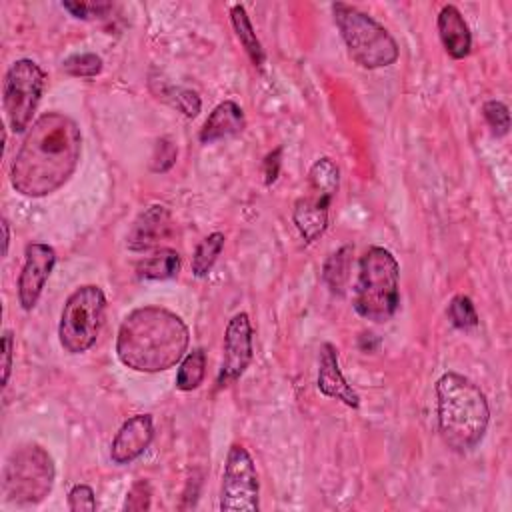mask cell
Segmentation results:
<instances>
[{
  "mask_svg": "<svg viewBox=\"0 0 512 512\" xmlns=\"http://www.w3.org/2000/svg\"><path fill=\"white\" fill-rule=\"evenodd\" d=\"M80 152L78 124L62 112H46L32 124L16 152L10 164V182L22 196H48L70 180Z\"/></svg>",
  "mask_w": 512,
  "mask_h": 512,
  "instance_id": "cell-1",
  "label": "cell"
},
{
  "mask_svg": "<svg viewBox=\"0 0 512 512\" xmlns=\"http://www.w3.org/2000/svg\"><path fill=\"white\" fill-rule=\"evenodd\" d=\"M190 342L184 320L162 306L134 308L116 336L118 360L136 372H162L176 366Z\"/></svg>",
  "mask_w": 512,
  "mask_h": 512,
  "instance_id": "cell-2",
  "label": "cell"
},
{
  "mask_svg": "<svg viewBox=\"0 0 512 512\" xmlns=\"http://www.w3.org/2000/svg\"><path fill=\"white\" fill-rule=\"evenodd\" d=\"M438 432L454 452L474 450L488 428L490 406L484 392L466 376L446 372L436 382Z\"/></svg>",
  "mask_w": 512,
  "mask_h": 512,
  "instance_id": "cell-3",
  "label": "cell"
},
{
  "mask_svg": "<svg viewBox=\"0 0 512 512\" xmlns=\"http://www.w3.org/2000/svg\"><path fill=\"white\" fill-rule=\"evenodd\" d=\"M400 304V266L384 246H370L358 262L354 310L372 322H388Z\"/></svg>",
  "mask_w": 512,
  "mask_h": 512,
  "instance_id": "cell-4",
  "label": "cell"
},
{
  "mask_svg": "<svg viewBox=\"0 0 512 512\" xmlns=\"http://www.w3.org/2000/svg\"><path fill=\"white\" fill-rule=\"evenodd\" d=\"M332 16L350 58L358 66L366 70H376L392 66L398 60L400 50L396 40L370 14L358 10L356 6L336 2L332 4Z\"/></svg>",
  "mask_w": 512,
  "mask_h": 512,
  "instance_id": "cell-5",
  "label": "cell"
},
{
  "mask_svg": "<svg viewBox=\"0 0 512 512\" xmlns=\"http://www.w3.org/2000/svg\"><path fill=\"white\" fill-rule=\"evenodd\" d=\"M54 460L38 444L16 448L2 470V492L16 504H36L44 500L54 484Z\"/></svg>",
  "mask_w": 512,
  "mask_h": 512,
  "instance_id": "cell-6",
  "label": "cell"
},
{
  "mask_svg": "<svg viewBox=\"0 0 512 512\" xmlns=\"http://www.w3.org/2000/svg\"><path fill=\"white\" fill-rule=\"evenodd\" d=\"M340 170L332 158H318L308 172L306 192L296 200L292 210L294 226L306 242L318 240L330 220V206L338 192Z\"/></svg>",
  "mask_w": 512,
  "mask_h": 512,
  "instance_id": "cell-7",
  "label": "cell"
},
{
  "mask_svg": "<svg viewBox=\"0 0 512 512\" xmlns=\"http://www.w3.org/2000/svg\"><path fill=\"white\" fill-rule=\"evenodd\" d=\"M106 296L100 286L84 284L68 298L60 314L58 340L70 354H82L94 346L104 324Z\"/></svg>",
  "mask_w": 512,
  "mask_h": 512,
  "instance_id": "cell-8",
  "label": "cell"
},
{
  "mask_svg": "<svg viewBox=\"0 0 512 512\" xmlns=\"http://www.w3.org/2000/svg\"><path fill=\"white\" fill-rule=\"evenodd\" d=\"M44 84L46 74L34 60L20 58L8 68L4 76L2 102L6 122L12 132H24L30 126L44 92Z\"/></svg>",
  "mask_w": 512,
  "mask_h": 512,
  "instance_id": "cell-9",
  "label": "cell"
},
{
  "mask_svg": "<svg viewBox=\"0 0 512 512\" xmlns=\"http://www.w3.org/2000/svg\"><path fill=\"white\" fill-rule=\"evenodd\" d=\"M260 482L254 460L242 444H232L226 454L220 510L222 512H256L260 508Z\"/></svg>",
  "mask_w": 512,
  "mask_h": 512,
  "instance_id": "cell-10",
  "label": "cell"
},
{
  "mask_svg": "<svg viewBox=\"0 0 512 512\" xmlns=\"http://www.w3.org/2000/svg\"><path fill=\"white\" fill-rule=\"evenodd\" d=\"M252 356V324L246 312H238L228 320L224 332V356L218 372V386L224 388L236 382L250 366Z\"/></svg>",
  "mask_w": 512,
  "mask_h": 512,
  "instance_id": "cell-11",
  "label": "cell"
},
{
  "mask_svg": "<svg viewBox=\"0 0 512 512\" xmlns=\"http://www.w3.org/2000/svg\"><path fill=\"white\" fill-rule=\"evenodd\" d=\"M56 264V250L44 242H32L24 250V266L18 276V302L30 312Z\"/></svg>",
  "mask_w": 512,
  "mask_h": 512,
  "instance_id": "cell-12",
  "label": "cell"
},
{
  "mask_svg": "<svg viewBox=\"0 0 512 512\" xmlns=\"http://www.w3.org/2000/svg\"><path fill=\"white\" fill-rule=\"evenodd\" d=\"M154 440V422L150 414L130 416L116 432L110 444V460L118 466L142 456Z\"/></svg>",
  "mask_w": 512,
  "mask_h": 512,
  "instance_id": "cell-13",
  "label": "cell"
},
{
  "mask_svg": "<svg viewBox=\"0 0 512 512\" xmlns=\"http://www.w3.org/2000/svg\"><path fill=\"white\" fill-rule=\"evenodd\" d=\"M172 232V214L162 204H152L144 212L138 214L134 220L128 236L126 246L134 252H144L158 246L166 240Z\"/></svg>",
  "mask_w": 512,
  "mask_h": 512,
  "instance_id": "cell-14",
  "label": "cell"
},
{
  "mask_svg": "<svg viewBox=\"0 0 512 512\" xmlns=\"http://www.w3.org/2000/svg\"><path fill=\"white\" fill-rule=\"evenodd\" d=\"M318 390L334 400L344 402L350 408H358L360 406V396L356 394V390L346 382L342 370H340V362H338V350L334 344L324 342L320 346V356H318Z\"/></svg>",
  "mask_w": 512,
  "mask_h": 512,
  "instance_id": "cell-15",
  "label": "cell"
},
{
  "mask_svg": "<svg viewBox=\"0 0 512 512\" xmlns=\"http://www.w3.org/2000/svg\"><path fill=\"white\" fill-rule=\"evenodd\" d=\"M436 26H438L440 42L450 58L462 60L470 54L472 34H470V28H468L462 12L456 6H452V4L442 6L438 12V18H436Z\"/></svg>",
  "mask_w": 512,
  "mask_h": 512,
  "instance_id": "cell-16",
  "label": "cell"
},
{
  "mask_svg": "<svg viewBox=\"0 0 512 512\" xmlns=\"http://www.w3.org/2000/svg\"><path fill=\"white\" fill-rule=\"evenodd\" d=\"M244 126H246V118L242 108L234 100H224L210 112L204 126L200 128L198 138L202 144H212L216 140L240 134Z\"/></svg>",
  "mask_w": 512,
  "mask_h": 512,
  "instance_id": "cell-17",
  "label": "cell"
},
{
  "mask_svg": "<svg viewBox=\"0 0 512 512\" xmlns=\"http://www.w3.org/2000/svg\"><path fill=\"white\" fill-rule=\"evenodd\" d=\"M230 20H232V28H234L242 48L250 56L252 64L262 68V64H264V50H262V44H260L254 28H252V22H250V18L246 14V8L242 4H234L230 8Z\"/></svg>",
  "mask_w": 512,
  "mask_h": 512,
  "instance_id": "cell-18",
  "label": "cell"
},
{
  "mask_svg": "<svg viewBox=\"0 0 512 512\" xmlns=\"http://www.w3.org/2000/svg\"><path fill=\"white\" fill-rule=\"evenodd\" d=\"M136 272L144 280H168L180 272V254L172 248H160L154 256L144 258Z\"/></svg>",
  "mask_w": 512,
  "mask_h": 512,
  "instance_id": "cell-19",
  "label": "cell"
},
{
  "mask_svg": "<svg viewBox=\"0 0 512 512\" xmlns=\"http://www.w3.org/2000/svg\"><path fill=\"white\" fill-rule=\"evenodd\" d=\"M352 246L344 244L342 248H338L334 254H330V258L324 264L322 270V280L328 284V288L334 294H342L348 282V272H350V258H352Z\"/></svg>",
  "mask_w": 512,
  "mask_h": 512,
  "instance_id": "cell-20",
  "label": "cell"
},
{
  "mask_svg": "<svg viewBox=\"0 0 512 512\" xmlns=\"http://www.w3.org/2000/svg\"><path fill=\"white\" fill-rule=\"evenodd\" d=\"M204 376H206V352L202 348H194L180 362V368L176 372V388L182 392H192L202 384Z\"/></svg>",
  "mask_w": 512,
  "mask_h": 512,
  "instance_id": "cell-21",
  "label": "cell"
},
{
  "mask_svg": "<svg viewBox=\"0 0 512 512\" xmlns=\"http://www.w3.org/2000/svg\"><path fill=\"white\" fill-rule=\"evenodd\" d=\"M224 234L222 232H212L208 234L194 250L192 254V274L196 278H204L210 274L212 266L216 264L222 248H224Z\"/></svg>",
  "mask_w": 512,
  "mask_h": 512,
  "instance_id": "cell-22",
  "label": "cell"
},
{
  "mask_svg": "<svg viewBox=\"0 0 512 512\" xmlns=\"http://www.w3.org/2000/svg\"><path fill=\"white\" fill-rule=\"evenodd\" d=\"M158 98L168 100L176 110H180L186 118H194L198 116L202 102L200 96L194 90L188 88H174V86H166L158 92Z\"/></svg>",
  "mask_w": 512,
  "mask_h": 512,
  "instance_id": "cell-23",
  "label": "cell"
},
{
  "mask_svg": "<svg viewBox=\"0 0 512 512\" xmlns=\"http://www.w3.org/2000/svg\"><path fill=\"white\" fill-rule=\"evenodd\" d=\"M62 70L74 78H94L102 72V58L94 52L72 54L62 62Z\"/></svg>",
  "mask_w": 512,
  "mask_h": 512,
  "instance_id": "cell-24",
  "label": "cell"
},
{
  "mask_svg": "<svg viewBox=\"0 0 512 512\" xmlns=\"http://www.w3.org/2000/svg\"><path fill=\"white\" fill-rule=\"evenodd\" d=\"M446 314H448L450 322L456 328H462V330L474 328L478 324V312L474 308V302L468 296H464V294H456L450 300Z\"/></svg>",
  "mask_w": 512,
  "mask_h": 512,
  "instance_id": "cell-25",
  "label": "cell"
},
{
  "mask_svg": "<svg viewBox=\"0 0 512 512\" xmlns=\"http://www.w3.org/2000/svg\"><path fill=\"white\" fill-rule=\"evenodd\" d=\"M482 114L484 120L488 122V126L492 128L494 136H506L510 130V112L508 106L500 100H488L482 106Z\"/></svg>",
  "mask_w": 512,
  "mask_h": 512,
  "instance_id": "cell-26",
  "label": "cell"
},
{
  "mask_svg": "<svg viewBox=\"0 0 512 512\" xmlns=\"http://www.w3.org/2000/svg\"><path fill=\"white\" fill-rule=\"evenodd\" d=\"M68 508L72 512H82V510H96V498H94V490L86 484H76L70 492H68Z\"/></svg>",
  "mask_w": 512,
  "mask_h": 512,
  "instance_id": "cell-27",
  "label": "cell"
},
{
  "mask_svg": "<svg viewBox=\"0 0 512 512\" xmlns=\"http://www.w3.org/2000/svg\"><path fill=\"white\" fill-rule=\"evenodd\" d=\"M62 8L68 10L74 18L88 20L92 16H104L112 4L108 2H62Z\"/></svg>",
  "mask_w": 512,
  "mask_h": 512,
  "instance_id": "cell-28",
  "label": "cell"
},
{
  "mask_svg": "<svg viewBox=\"0 0 512 512\" xmlns=\"http://www.w3.org/2000/svg\"><path fill=\"white\" fill-rule=\"evenodd\" d=\"M150 496H152V490H150V484L146 480H140L136 482L128 496H126V502H124V510H148L150 508Z\"/></svg>",
  "mask_w": 512,
  "mask_h": 512,
  "instance_id": "cell-29",
  "label": "cell"
},
{
  "mask_svg": "<svg viewBox=\"0 0 512 512\" xmlns=\"http://www.w3.org/2000/svg\"><path fill=\"white\" fill-rule=\"evenodd\" d=\"M158 158H162V160H160V164L156 166L154 172H166L168 168H172V164L176 162V148L170 140L162 138V140L156 142V154L152 156V162L158 160Z\"/></svg>",
  "mask_w": 512,
  "mask_h": 512,
  "instance_id": "cell-30",
  "label": "cell"
},
{
  "mask_svg": "<svg viewBox=\"0 0 512 512\" xmlns=\"http://www.w3.org/2000/svg\"><path fill=\"white\" fill-rule=\"evenodd\" d=\"M12 358H14V334L12 330H4L2 336V386L8 384L12 372Z\"/></svg>",
  "mask_w": 512,
  "mask_h": 512,
  "instance_id": "cell-31",
  "label": "cell"
},
{
  "mask_svg": "<svg viewBox=\"0 0 512 512\" xmlns=\"http://www.w3.org/2000/svg\"><path fill=\"white\" fill-rule=\"evenodd\" d=\"M280 156H282V148H276L264 158V180L268 186L274 184L280 174Z\"/></svg>",
  "mask_w": 512,
  "mask_h": 512,
  "instance_id": "cell-32",
  "label": "cell"
},
{
  "mask_svg": "<svg viewBox=\"0 0 512 512\" xmlns=\"http://www.w3.org/2000/svg\"><path fill=\"white\" fill-rule=\"evenodd\" d=\"M2 232H4V248H2V252L6 256L8 254V244H10V224H8L6 218H2Z\"/></svg>",
  "mask_w": 512,
  "mask_h": 512,
  "instance_id": "cell-33",
  "label": "cell"
}]
</instances>
